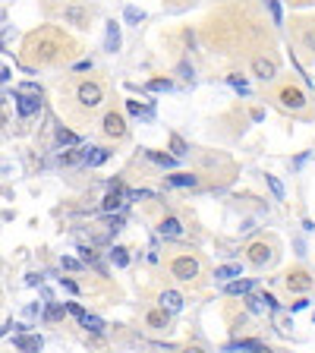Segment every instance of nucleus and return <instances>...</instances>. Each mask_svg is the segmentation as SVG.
<instances>
[{"label":"nucleus","mask_w":315,"mask_h":353,"mask_svg":"<svg viewBox=\"0 0 315 353\" xmlns=\"http://www.w3.org/2000/svg\"><path fill=\"white\" fill-rule=\"evenodd\" d=\"M171 271H174L177 281H192V277L199 274V262H196L192 255H180V258L171 262Z\"/></svg>","instance_id":"f257e3e1"},{"label":"nucleus","mask_w":315,"mask_h":353,"mask_svg":"<svg viewBox=\"0 0 315 353\" xmlns=\"http://www.w3.org/2000/svg\"><path fill=\"white\" fill-rule=\"evenodd\" d=\"M76 98H79V104L82 107H98L101 104V98H104V91H101V85L98 82H82L79 88H76Z\"/></svg>","instance_id":"f03ea898"},{"label":"nucleus","mask_w":315,"mask_h":353,"mask_svg":"<svg viewBox=\"0 0 315 353\" xmlns=\"http://www.w3.org/2000/svg\"><path fill=\"white\" fill-rule=\"evenodd\" d=\"M63 19H66L69 26H76V29H88L91 10L82 7V4H69V7H63Z\"/></svg>","instance_id":"7ed1b4c3"},{"label":"nucleus","mask_w":315,"mask_h":353,"mask_svg":"<svg viewBox=\"0 0 315 353\" xmlns=\"http://www.w3.org/2000/svg\"><path fill=\"white\" fill-rule=\"evenodd\" d=\"M252 73H255L262 82H268V79L277 76V63H274L271 57H255V60H252Z\"/></svg>","instance_id":"20e7f679"},{"label":"nucleus","mask_w":315,"mask_h":353,"mask_svg":"<svg viewBox=\"0 0 315 353\" xmlns=\"http://www.w3.org/2000/svg\"><path fill=\"white\" fill-rule=\"evenodd\" d=\"M158 233H161V237H167V240H180L186 230H183V221L171 215V218H164L161 224H158Z\"/></svg>","instance_id":"39448f33"},{"label":"nucleus","mask_w":315,"mask_h":353,"mask_svg":"<svg viewBox=\"0 0 315 353\" xmlns=\"http://www.w3.org/2000/svg\"><path fill=\"white\" fill-rule=\"evenodd\" d=\"M104 133H107V136H114V139H120V136L126 133L123 117H120V114H107V117H104Z\"/></svg>","instance_id":"423d86ee"},{"label":"nucleus","mask_w":315,"mask_h":353,"mask_svg":"<svg viewBox=\"0 0 315 353\" xmlns=\"http://www.w3.org/2000/svg\"><path fill=\"white\" fill-rule=\"evenodd\" d=\"M249 262H252V265H258V268H262V265H268V262H271V249H268L265 243H255V246H249Z\"/></svg>","instance_id":"0eeeda50"},{"label":"nucleus","mask_w":315,"mask_h":353,"mask_svg":"<svg viewBox=\"0 0 315 353\" xmlns=\"http://www.w3.org/2000/svg\"><path fill=\"white\" fill-rule=\"evenodd\" d=\"M123 205H126V202H123V193H120V186H114V193H107V196H104L101 211H120Z\"/></svg>","instance_id":"6e6552de"},{"label":"nucleus","mask_w":315,"mask_h":353,"mask_svg":"<svg viewBox=\"0 0 315 353\" xmlns=\"http://www.w3.org/2000/svg\"><path fill=\"white\" fill-rule=\"evenodd\" d=\"M287 287L296 290V293H306V290L312 287V281H309V274H306V271H293V274L287 277Z\"/></svg>","instance_id":"1a4fd4ad"},{"label":"nucleus","mask_w":315,"mask_h":353,"mask_svg":"<svg viewBox=\"0 0 315 353\" xmlns=\"http://www.w3.org/2000/svg\"><path fill=\"white\" fill-rule=\"evenodd\" d=\"M161 309L180 312V309H183V296H180L177 290H164V293H161Z\"/></svg>","instance_id":"9d476101"},{"label":"nucleus","mask_w":315,"mask_h":353,"mask_svg":"<svg viewBox=\"0 0 315 353\" xmlns=\"http://www.w3.org/2000/svg\"><path fill=\"white\" fill-rule=\"evenodd\" d=\"M281 101H284V107H293V110H300V107L306 104L300 88H284V91H281Z\"/></svg>","instance_id":"9b49d317"},{"label":"nucleus","mask_w":315,"mask_h":353,"mask_svg":"<svg viewBox=\"0 0 315 353\" xmlns=\"http://www.w3.org/2000/svg\"><path fill=\"white\" fill-rule=\"evenodd\" d=\"M104 48L114 54L117 48H120V26L117 22H107V38H104Z\"/></svg>","instance_id":"f8f14e48"},{"label":"nucleus","mask_w":315,"mask_h":353,"mask_svg":"<svg viewBox=\"0 0 315 353\" xmlns=\"http://www.w3.org/2000/svg\"><path fill=\"white\" fill-rule=\"evenodd\" d=\"M107 148H85V164L88 167H98V164H104L107 161Z\"/></svg>","instance_id":"ddd939ff"},{"label":"nucleus","mask_w":315,"mask_h":353,"mask_svg":"<svg viewBox=\"0 0 315 353\" xmlns=\"http://www.w3.org/2000/svg\"><path fill=\"white\" fill-rule=\"evenodd\" d=\"M38 98H35V95H26V98H19V114L22 117H32V114H38Z\"/></svg>","instance_id":"4468645a"},{"label":"nucleus","mask_w":315,"mask_h":353,"mask_svg":"<svg viewBox=\"0 0 315 353\" xmlns=\"http://www.w3.org/2000/svg\"><path fill=\"white\" fill-rule=\"evenodd\" d=\"M227 293L230 296H249L252 293V281H227Z\"/></svg>","instance_id":"2eb2a0df"},{"label":"nucleus","mask_w":315,"mask_h":353,"mask_svg":"<svg viewBox=\"0 0 315 353\" xmlns=\"http://www.w3.org/2000/svg\"><path fill=\"white\" fill-rule=\"evenodd\" d=\"M79 322H82V328H85V331H91V334H101V331H104V322L98 319V315H88V312H85Z\"/></svg>","instance_id":"dca6fc26"},{"label":"nucleus","mask_w":315,"mask_h":353,"mask_svg":"<svg viewBox=\"0 0 315 353\" xmlns=\"http://www.w3.org/2000/svg\"><path fill=\"white\" fill-rule=\"evenodd\" d=\"M19 350H32V353H38L41 350V338H26V334H19V338L13 341Z\"/></svg>","instance_id":"f3484780"},{"label":"nucleus","mask_w":315,"mask_h":353,"mask_svg":"<svg viewBox=\"0 0 315 353\" xmlns=\"http://www.w3.org/2000/svg\"><path fill=\"white\" fill-rule=\"evenodd\" d=\"M239 271H243L239 265H221L214 271V277H217V281H233V277H239Z\"/></svg>","instance_id":"a211bd4d"},{"label":"nucleus","mask_w":315,"mask_h":353,"mask_svg":"<svg viewBox=\"0 0 315 353\" xmlns=\"http://www.w3.org/2000/svg\"><path fill=\"white\" fill-rule=\"evenodd\" d=\"M110 262H114L117 268H126V265H129V255H126V249H123V246H114V249H110Z\"/></svg>","instance_id":"6ab92c4d"},{"label":"nucleus","mask_w":315,"mask_h":353,"mask_svg":"<svg viewBox=\"0 0 315 353\" xmlns=\"http://www.w3.org/2000/svg\"><path fill=\"white\" fill-rule=\"evenodd\" d=\"M167 183H171V186H196L199 180H196L192 174H174V177H171Z\"/></svg>","instance_id":"aec40b11"},{"label":"nucleus","mask_w":315,"mask_h":353,"mask_svg":"<svg viewBox=\"0 0 315 353\" xmlns=\"http://www.w3.org/2000/svg\"><path fill=\"white\" fill-rule=\"evenodd\" d=\"M126 110L133 117H152V107H142L139 101H126Z\"/></svg>","instance_id":"412c9836"},{"label":"nucleus","mask_w":315,"mask_h":353,"mask_svg":"<svg viewBox=\"0 0 315 353\" xmlns=\"http://www.w3.org/2000/svg\"><path fill=\"white\" fill-rule=\"evenodd\" d=\"M148 158H152L155 164H161V167H174V155H164V152H148Z\"/></svg>","instance_id":"4be33fe9"},{"label":"nucleus","mask_w":315,"mask_h":353,"mask_svg":"<svg viewBox=\"0 0 315 353\" xmlns=\"http://www.w3.org/2000/svg\"><path fill=\"white\" fill-rule=\"evenodd\" d=\"M79 255H82V262L85 265H91V268H101V262H98V255L91 252V249H79Z\"/></svg>","instance_id":"5701e85b"},{"label":"nucleus","mask_w":315,"mask_h":353,"mask_svg":"<svg viewBox=\"0 0 315 353\" xmlns=\"http://www.w3.org/2000/svg\"><path fill=\"white\" fill-rule=\"evenodd\" d=\"M57 142H60V145H76L79 139H76V133H66V129H60V133H57Z\"/></svg>","instance_id":"b1692460"},{"label":"nucleus","mask_w":315,"mask_h":353,"mask_svg":"<svg viewBox=\"0 0 315 353\" xmlns=\"http://www.w3.org/2000/svg\"><path fill=\"white\" fill-rule=\"evenodd\" d=\"M268 180V186H271V193L277 196V199H284V186H281V180H277V177H265Z\"/></svg>","instance_id":"393cba45"},{"label":"nucleus","mask_w":315,"mask_h":353,"mask_svg":"<svg viewBox=\"0 0 315 353\" xmlns=\"http://www.w3.org/2000/svg\"><path fill=\"white\" fill-rule=\"evenodd\" d=\"M268 10H271V16H274V22L281 26V22H284V16H281V4H277V0H268Z\"/></svg>","instance_id":"a878e982"},{"label":"nucleus","mask_w":315,"mask_h":353,"mask_svg":"<svg viewBox=\"0 0 315 353\" xmlns=\"http://www.w3.org/2000/svg\"><path fill=\"white\" fill-rule=\"evenodd\" d=\"M60 315H63V306H60V303H51V306H47V319H51V322H57Z\"/></svg>","instance_id":"bb28decb"},{"label":"nucleus","mask_w":315,"mask_h":353,"mask_svg":"<svg viewBox=\"0 0 315 353\" xmlns=\"http://www.w3.org/2000/svg\"><path fill=\"white\" fill-rule=\"evenodd\" d=\"M126 199H133V202H136V199H152V193H148V190H129Z\"/></svg>","instance_id":"cd10ccee"},{"label":"nucleus","mask_w":315,"mask_h":353,"mask_svg":"<svg viewBox=\"0 0 315 353\" xmlns=\"http://www.w3.org/2000/svg\"><path fill=\"white\" fill-rule=\"evenodd\" d=\"M142 16H145L142 10H136V7H126V19H129V22H139Z\"/></svg>","instance_id":"c85d7f7f"},{"label":"nucleus","mask_w":315,"mask_h":353,"mask_svg":"<svg viewBox=\"0 0 315 353\" xmlns=\"http://www.w3.org/2000/svg\"><path fill=\"white\" fill-rule=\"evenodd\" d=\"M19 91H22V95H35V98H38V95H41V88H38V85H35V82H26V85H22Z\"/></svg>","instance_id":"c756f323"},{"label":"nucleus","mask_w":315,"mask_h":353,"mask_svg":"<svg viewBox=\"0 0 315 353\" xmlns=\"http://www.w3.org/2000/svg\"><path fill=\"white\" fill-rule=\"evenodd\" d=\"M249 309H252V312H262V309H265V300H262V296H249Z\"/></svg>","instance_id":"7c9ffc66"},{"label":"nucleus","mask_w":315,"mask_h":353,"mask_svg":"<svg viewBox=\"0 0 315 353\" xmlns=\"http://www.w3.org/2000/svg\"><path fill=\"white\" fill-rule=\"evenodd\" d=\"M227 82H230L233 88H239V91H243V95H246V91H249V88H246V82H243V79H239V76H230Z\"/></svg>","instance_id":"2f4dec72"},{"label":"nucleus","mask_w":315,"mask_h":353,"mask_svg":"<svg viewBox=\"0 0 315 353\" xmlns=\"http://www.w3.org/2000/svg\"><path fill=\"white\" fill-rule=\"evenodd\" d=\"M148 322H152V325H164V322H167V315H164V312H152V315H148Z\"/></svg>","instance_id":"473e14b6"},{"label":"nucleus","mask_w":315,"mask_h":353,"mask_svg":"<svg viewBox=\"0 0 315 353\" xmlns=\"http://www.w3.org/2000/svg\"><path fill=\"white\" fill-rule=\"evenodd\" d=\"M152 88H155V91H171V82H167V79H155Z\"/></svg>","instance_id":"72a5a7b5"},{"label":"nucleus","mask_w":315,"mask_h":353,"mask_svg":"<svg viewBox=\"0 0 315 353\" xmlns=\"http://www.w3.org/2000/svg\"><path fill=\"white\" fill-rule=\"evenodd\" d=\"M60 284H63L69 293H79V284H76V281H69V277H60Z\"/></svg>","instance_id":"f704fd0d"},{"label":"nucleus","mask_w":315,"mask_h":353,"mask_svg":"<svg viewBox=\"0 0 315 353\" xmlns=\"http://www.w3.org/2000/svg\"><path fill=\"white\" fill-rule=\"evenodd\" d=\"M290 328H293V322H290V319H281V322H277V331H281V334H287Z\"/></svg>","instance_id":"c9c22d12"},{"label":"nucleus","mask_w":315,"mask_h":353,"mask_svg":"<svg viewBox=\"0 0 315 353\" xmlns=\"http://www.w3.org/2000/svg\"><path fill=\"white\" fill-rule=\"evenodd\" d=\"M262 300H265V306H268V309H277V306H281V303H277V300H274V296H271V293H265V296H262Z\"/></svg>","instance_id":"e433bc0d"},{"label":"nucleus","mask_w":315,"mask_h":353,"mask_svg":"<svg viewBox=\"0 0 315 353\" xmlns=\"http://www.w3.org/2000/svg\"><path fill=\"white\" fill-rule=\"evenodd\" d=\"M79 265H85V262H76V258H63V268H79Z\"/></svg>","instance_id":"4c0bfd02"},{"label":"nucleus","mask_w":315,"mask_h":353,"mask_svg":"<svg viewBox=\"0 0 315 353\" xmlns=\"http://www.w3.org/2000/svg\"><path fill=\"white\" fill-rule=\"evenodd\" d=\"M69 312H72V315H79V319H82V315H85V312H82V306H79V303H69Z\"/></svg>","instance_id":"58836bf2"},{"label":"nucleus","mask_w":315,"mask_h":353,"mask_svg":"<svg viewBox=\"0 0 315 353\" xmlns=\"http://www.w3.org/2000/svg\"><path fill=\"white\" fill-rule=\"evenodd\" d=\"M174 152H177V155H183V139H177V136H174Z\"/></svg>","instance_id":"ea45409f"},{"label":"nucleus","mask_w":315,"mask_h":353,"mask_svg":"<svg viewBox=\"0 0 315 353\" xmlns=\"http://www.w3.org/2000/svg\"><path fill=\"white\" fill-rule=\"evenodd\" d=\"M306 44H309V48H315V32H309V35H306Z\"/></svg>","instance_id":"a19ab883"},{"label":"nucleus","mask_w":315,"mask_h":353,"mask_svg":"<svg viewBox=\"0 0 315 353\" xmlns=\"http://www.w3.org/2000/svg\"><path fill=\"white\" fill-rule=\"evenodd\" d=\"M183 353H205V350H199V347H189V350H183Z\"/></svg>","instance_id":"79ce46f5"},{"label":"nucleus","mask_w":315,"mask_h":353,"mask_svg":"<svg viewBox=\"0 0 315 353\" xmlns=\"http://www.w3.org/2000/svg\"><path fill=\"white\" fill-rule=\"evenodd\" d=\"M255 353H271V350H268V347H258V350H255Z\"/></svg>","instance_id":"37998d69"}]
</instances>
